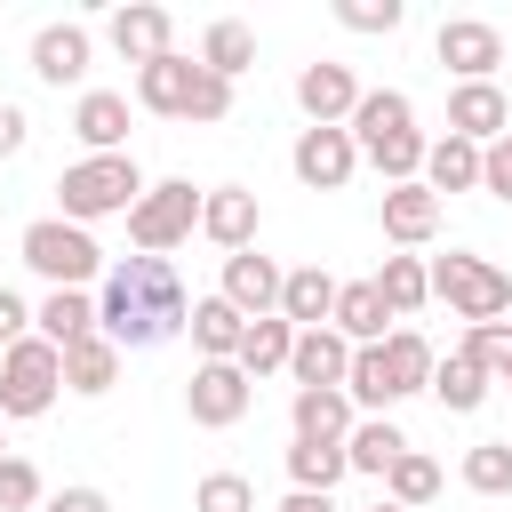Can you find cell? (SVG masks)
Instances as JSON below:
<instances>
[{"instance_id": "obj_1", "label": "cell", "mask_w": 512, "mask_h": 512, "mask_svg": "<svg viewBox=\"0 0 512 512\" xmlns=\"http://www.w3.org/2000/svg\"><path fill=\"white\" fill-rule=\"evenodd\" d=\"M184 280L168 256H128L104 272V296H96V336H112L120 352H144V344H168L184 328Z\"/></svg>"}, {"instance_id": "obj_2", "label": "cell", "mask_w": 512, "mask_h": 512, "mask_svg": "<svg viewBox=\"0 0 512 512\" xmlns=\"http://www.w3.org/2000/svg\"><path fill=\"white\" fill-rule=\"evenodd\" d=\"M432 344L416 336V328H392L384 344H360L352 352V368H344V400H360V408H392V400H408V392H424L432 384Z\"/></svg>"}, {"instance_id": "obj_3", "label": "cell", "mask_w": 512, "mask_h": 512, "mask_svg": "<svg viewBox=\"0 0 512 512\" xmlns=\"http://www.w3.org/2000/svg\"><path fill=\"white\" fill-rule=\"evenodd\" d=\"M136 104L160 120H224L232 112V80H216L200 56H160L136 72Z\"/></svg>"}, {"instance_id": "obj_4", "label": "cell", "mask_w": 512, "mask_h": 512, "mask_svg": "<svg viewBox=\"0 0 512 512\" xmlns=\"http://www.w3.org/2000/svg\"><path fill=\"white\" fill-rule=\"evenodd\" d=\"M56 200H64V224H96V216H128L144 200V176L128 152H88L56 176Z\"/></svg>"}, {"instance_id": "obj_5", "label": "cell", "mask_w": 512, "mask_h": 512, "mask_svg": "<svg viewBox=\"0 0 512 512\" xmlns=\"http://www.w3.org/2000/svg\"><path fill=\"white\" fill-rule=\"evenodd\" d=\"M24 264H32L48 288H88V280L104 272V248L88 240V224L40 216V224H24Z\"/></svg>"}, {"instance_id": "obj_6", "label": "cell", "mask_w": 512, "mask_h": 512, "mask_svg": "<svg viewBox=\"0 0 512 512\" xmlns=\"http://www.w3.org/2000/svg\"><path fill=\"white\" fill-rule=\"evenodd\" d=\"M424 272H432V296H440L448 312H464L472 328H488V320L512 312V280H504L488 256H464V248H456V256H440V264H424Z\"/></svg>"}, {"instance_id": "obj_7", "label": "cell", "mask_w": 512, "mask_h": 512, "mask_svg": "<svg viewBox=\"0 0 512 512\" xmlns=\"http://www.w3.org/2000/svg\"><path fill=\"white\" fill-rule=\"evenodd\" d=\"M56 384H64V352L56 344H40V336L8 344L0 352V424L8 416H48L56 408Z\"/></svg>"}, {"instance_id": "obj_8", "label": "cell", "mask_w": 512, "mask_h": 512, "mask_svg": "<svg viewBox=\"0 0 512 512\" xmlns=\"http://www.w3.org/2000/svg\"><path fill=\"white\" fill-rule=\"evenodd\" d=\"M200 232V192L192 184H144V200L128 208V240L144 248V256H168V248H184Z\"/></svg>"}, {"instance_id": "obj_9", "label": "cell", "mask_w": 512, "mask_h": 512, "mask_svg": "<svg viewBox=\"0 0 512 512\" xmlns=\"http://www.w3.org/2000/svg\"><path fill=\"white\" fill-rule=\"evenodd\" d=\"M248 400H256V384L240 376V360H200L192 384H184V416L208 424V432H232L248 416Z\"/></svg>"}, {"instance_id": "obj_10", "label": "cell", "mask_w": 512, "mask_h": 512, "mask_svg": "<svg viewBox=\"0 0 512 512\" xmlns=\"http://www.w3.org/2000/svg\"><path fill=\"white\" fill-rule=\"evenodd\" d=\"M288 168H296V184H304V192H344V184H352V168H360L352 128H304V136H296V152H288Z\"/></svg>"}, {"instance_id": "obj_11", "label": "cell", "mask_w": 512, "mask_h": 512, "mask_svg": "<svg viewBox=\"0 0 512 512\" xmlns=\"http://www.w3.org/2000/svg\"><path fill=\"white\" fill-rule=\"evenodd\" d=\"M432 48H440V64H448L456 80H488V72L504 64V32H496L488 16H448Z\"/></svg>"}, {"instance_id": "obj_12", "label": "cell", "mask_w": 512, "mask_h": 512, "mask_svg": "<svg viewBox=\"0 0 512 512\" xmlns=\"http://www.w3.org/2000/svg\"><path fill=\"white\" fill-rule=\"evenodd\" d=\"M504 128H512V104H504L496 80H456V88H448V136H464V144L488 152Z\"/></svg>"}, {"instance_id": "obj_13", "label": "cell", "mask_w": 512, "mask_h": 512, "mask_svg": "<svg viewBox=\"0 0 512 512\" xmlns=\"http://www.w3.org/2000/svg\"><path fill=\"white\" fill-rule=\"evenodd\" d=\"M112 48L144 72V64H160V56H176V16L168 8H152V0H136V8H112Z\"/></svg>"}, {"instance_id": "obj_14", "label": "cell", "mask_w": 512, "mask_h": 512, "mask_svg": "<svg viewBox=\"0 0 512 512\" xmlns=\"http://www.w3.org/2000/svg\"><path fill=\"white\" fill-rule=\"evenodd\" d=\"M256 224H264V208H256L248 184H216V192H200V232H208L224 256L256 248Z\"/></svg>"}, {"instance_id": "obj_15", "label": "cell", "mask_w": 512, "mask_h": 512, "mask_svg": "<svg viewBox=\"0 0 512 512\" xmlns=\"http://www.w3.org/2000/svg\"><path fill=\"white\" fill-rule=\"evenodd\" d=\"M344 368H352V344L336 328H296V344H288L296 392H344Z\"/></svg>"}, {"instance_id": "obj_16", "label": "cell", "mask_w": 512, "mask_h": 512, "mask_svg": "<svg viewBox=\"0 0 512 512\" xmlns=\"http://www.w3.org/2000/svg\"><path fill=\"white\" fill-rule=\"evenodd\" d=\"M88 56H96L88 24H40V32H32V72H40L48 88H80V80H88Z\"/></svg>"}, {"instance_id": "obj_17", "label": "cell", "mask_w": 512, "mask_h": 512, "mask_svg": "<svg viewBox=\"0 0 512 512\" xmlns=\"http://www.w3.org/2000/svg\"><path fill=\"white\" fill-rule=\"evenodd\" d=\"M296 104H304V120L312 128H336V120H352V104H360V80H352V64H304L296 72Z\"/></svg>"}, {"instance_id": "obj_18", "label": "cell", "mask_w": 512, "mask_h": 512, "mask_svg": "<svg viewBox=\"0 0 512 512\" xmlns=\"http://www.w3.org/2000/svg\"><path fill=\"white\" fill-rule=\"evenodd\" d=\"M240 320H264V312H280V264L272 256H256V248H240V256H224V288H216Z\"/></svg>"}, {"instance_id": "obj_19", "label": "cell", "mask_w": 512, "mask_h": 512, "mask_svg": "<svg viewBox=\"0 0 512 512\" xmlns=\"http://www.w3.org/2000/svg\"><path fill=\"white\" fill-rule=\"evenodd\" d=\"M336 272H320V264H296V272H280V320L288 328H328V312H336Z\"/></svg>"}, {"instance_id": "obj_20", "label": "cell", "mask_w": 512, "mask_h": 512, "mask_svg": "<svg viewBox=\"0 0 512 512\" xmlns=\"http://www.w3.org/2000/svg\"><path fill=\"white\" fill-rule=\"evenodd\" d=\"M432 232H440V200H432L424 184H384V240L424 248Z\"/></svg>"}, {"instance_id": "obj_21", "label": "cell", "mask_w": 512, "mask_h": 512, "mask_svg": "<svg viewBox=\"0 0 512 512\" xmlns=\"http://www.w3.org/2000/svg\"><path fill=\"white\" fill-rule=\"evenodd\" d=\"M384 320H392V312H384L376 280H344V288H336V312H328V328H336L352 352H360V344H384Z\"/></svg>"}, {"instance_id": "obj_22", "label": "cell", "mask_w": 512, "mask_h": 512, "mask_svg": "<svg viewBox=\"0 0 512 512\" xmlns=\"http://www.w3.org/2000/svg\"><path fill=\"white\" fill-rule=\"evenodd\" d=\"M72 136H80L88 152H120V136H128V96H120V88H80Z\"/></svg>"}, {"instance_id": "obj_23", "label": "cell", "mask_w": 512, "mask_h": 512, "mask_svg": "<svg viewBox=\"0 0 512 512\" xmlns=\"http://www.w3.org/2000/svg\"><path fill=\"white\" fill-rule=\"evenodd\" d=\"M432 200L440 192H480V144H464V136H440V144H424V176H416Z\"/></svg>"}, {"instance_id": "obj_24", "label": "cell", "mask_w": 512, "mask_h": 512, "mask_svg": "<svg viewBox=\"0 0 512 512\" xmlns=\"http://www.w3.org/2000/svg\"><path fill=\"white\" fill-rule=\"evenodd\" d=\"M32 320H40V344L64 352V344L96 336V296H88V288H48V304H40Z\"/></svg>"}, {"instance_id": "obj_25", "label": "cell", "mask_w": 512, "mask_h": 512, "mask_svg": "<svg viewBox=\"0 0 512 512\" xmlns=\"http://www.w3.org/2000/svg\"><path fill=\"white\" fill-rule=\"evenodd\" d=\"M184 328H192V352H200V360H232L240 336H248V320H240L224 296H200V304L184 312Z\"/></svg>"}, {"instance_id": "obj_26", "label": "cell", "mask_w": 512, "mask_h": 512, "mask_svg": "<svg viewBox=\"0 0 512 512\" xmlns=\"http://www.w3.org/2000/svg\"><path fill=\"white\" fill-rule=\"evenodd\" d=\"M64 384L88 392V400L112 392V384H120V344H112V336H80V344H64Z\"/></svg>"}, {"instance_id": "obj_27", "label": "cell", "mask_w": 512, "mask_h": 512, "mask_svg": "<svg viewBox=\"0 0 512 512\" xmlns=\"http://www.w3.org/2000/svg\"><path fill=\"white\" fill-rule=\"evenodd\" d=\"M200 64H208L216 80H240V72L256 64V32H248L240 16H216V24L200 32Z\"/></svg>"}, {"instance_id": "obj_28", "label": "cell", "mask_w": 512, "mask_h": 512, "mask_svg": "<svg viewBox=\"0 0 512 512\" xmlns=\"http://www.w3.org/2000/svg\"><path fill=\"white\" fill-rule=\"evenodd\" d=\"M288 344H296V328L280 320V312H264V320H248V336H240V376L256 384V376H272V368H288Z\"/></svg>"}, {"instance_id": "obj_29", "label": "cell", "mask_w": 512, "mask_h": 512, "mask_svg": "<svg viewBox=\"0 0 512 512\" xmlns=\"http://www.w3.org/2000/svg\"><path fill=\"white\" fill-rule=\"evenodd\" d=\"M400 448H408V432H400L392 416H368V424H352V432H344V464H352V472H376V480L392 472V456H400Z\"/></svg>"}, {"instance_id": "obj_30", "label": "cell", "mask_w": 512, "mask_h": 512, "mask_svg": "<svg viewBox=\"0 0 512 512\" xmlns=\"http://www.w3.org/2000/svg\"><path fill=\"white\" fill-rule=\"evenodd\" d=\"M432 392H440L448 416H472V408L488 400V368L464 360V352H448V360H432Z\"/></svg>"}, {"instance_id": "obj_31", "label": "cell", "mask_w": 512, "mask_h": 512, "mask_svg": "<svg viewBox=\"0 0 512 512\" xmlns=\"http://www.w3.org/2000/svg\"><path fill=\"white\" fill-rule=\"evenodd\" d=\"M288 416H296V440H336L344 448V432H352V400L344 392H296Z\"/></svg>"}, {"instance_id": "obj_32", "label": "cell", "mask_w": 512, "mask_h": 512, "mask_svg": "<svg viewBox=\"0 0 512 512\" xmlns=\"http://www.w3.org/2000/svg\"><path fill=\"white\" fill-rule=\"evenodd\" d=\"M392 128H416V104H408L400 88H360V104H352V144H360V136H392Z\"/></svg>"}, {"instance_id": "obj_33", "label": "cell", "mask_w": 512, "mask_h": 512, "mask_svg": "<svg viewBox=\"0 0 512 512\" xmlns=\"http://www.w3.org/2000/svg\"><path fill=\"white\" fill-rule=\"evenodd\" d=\"M376 296H384V312H392V320H408V312L432 296V272H424L416 256H384V272H376Z\"/></svg>"}, {"instance_id": "obj_34", "label": "cell", "mask_w": 512, "mask_h": 512, "mask_svg": "<svg viewBox=\"0 0 512 512\" xmlns=\"http://www.w3.org/2000/svg\"><path fill=\"white\" fill-rule=\"evenodd\" d=\"M344 472H352V464H344V448H336V440H296V448H288V480H296V488H312V496H328Z\"/></svg>"}, {"instance_id": "obj_35", "label": "cell", "mask_w": 512, "mask_h": 512, "mask_svg": "<svg viewBox=\"0 0 512 512\" xmlns=\"http://www.w3.org/2000/svg\"><path fill=\"white\" fill-rule=\"evenodd\" d=\"M384 496H392V504H408V512H416V504H432V496H440V464H432L424 448H400V456H392V472H384Z\"/></svg>"}, {"instance_id": "obj_36", "label": "cell", "mask_w": 512, "mask_h": 512, "mask_svg": "<svg viewBox=\"0 0 512 512\" xmlns=\"http://www.w3.org/2000/svg\"><path fill=\"white\" fill-rule=\"evenodd\" d=\"M464 488L472 496H512V440H472L464 448Z\"/></svg>"}, {"instance_id": "obj_37", "label": "cell", "mask_w": 512, "mask_h": 512, "mask_svg": "<svg viewBox=\"0 0 512 512\" xmlns=\"http://www.w3.org/2000/svg\"><path fill=\"white\" fill-rule=\"evenodd\" d=\"M192 512H256V480L248 472H200Z\"/></svg>"}, {"instance_id": "obj_38", "label": "cell", "mask_w": 512, "mask_h": 512, "mask_svg": "<svg viewBox=\"0 0 512 512\" xmlns=\"http://www.w3.org/2000/svg\"><path fill=\"white\" fill-rule=\"evenodd\" d=\"M464 360H480L488 368V384H496V368L512 360V336H504V320H488V328H464V344H456Z\"/></svg>"}, {"instance_id": "obj_39", "label": "cell", "mask_w": 512, "mask_h": 512, "mask_svg": "<svg viewBox=\"0 0 512 512\" xmlns=\"http://www.w3.org/2000/svg\"><path fill=\"white\" fill-rule=\"evenodd\" d=\"M40 504V472L24 456H0V512H32Z\"/></svg>"}, {"instance_id": "obj_40", "label": "cell", "mask_w": 512, "mask_h": 512, "mask_svg": "<svg viewBox=\"0 0 512 512\" xmlns=\"http://www.w3.org/2000/svg\"><path fill=\"white\" fill-rule=\"evenodd\" d=\"M336 24L344 32H400V0H344Z\"/></svg>"}, {"instance_id": "obj_41", "label": "cell", "mask_w": 512, "mask_h": 512, "mask_svg": "<svg viewBox=\"0 0 512 512\" xmlns=\"http://www.w3.org/2000/svg\"><path fill=\"white\" fill-rule=\"evenodd\" d=\"M480 192H496V200H512V128L480 152Z\"/></svg>"}, {"instance_id": "obj_42", "label": "cell", "mask_w": 512, "mask_h": 512, "mask_svg": "<svg viewBox=\"0 0 512 512\" xmlns=\"http://www.w3.org/2000/svg\"><path fill=\"white\" fill-rule=\"evenodd\" d=\"M24 328H32V304H24L16 288H0V352H8V344H24Z\"/></svg>"}, {"instance_id": "obj_43", "label": "cell", "mask_w": 512, "mask_h": 512, "mask_svg": "<svg viewBox=\"0 0 512 512\" xmlns=\"http://www.w3.org/2000/svg\"><path fill=\"white\" fill-rule=\"evenodd\" d=\"M48 512H112V496L104 488H64V496H48Z\"/></svg>"}, {"instance_id": "obj_44", "label": "cell", "mask_w": 512, "mask_h": 512, "mask_svg": "<svg viewBox=\"0 0 512 512\" xmlns=\"http://www.w3.org/2000/svg\"><path fill=\"white\" fill-rule=\"evenodd\" d=\"M8 152H24V112L0 96V160H8Z\"/></svg>"}, {"instance_id": "obj_45", "label": "cell", "mask_w": 512, "mask_h": 512, "mask_svg": "<svg viewBox=\"0 0 512 512\" xmlns=\"http://www.w3.org/2000/svg\"><path fill=\"white\" fill-rule=\"evenodd\" d=\"M280 512H336V496H312V488H288Z\"/></svg>"}, {"instance_id": "obj_46", "label": "cell", "mask_w": 512, "mask_h": 512, "mask_svg": "<svg viewBox=\"0 0 512 512\" xmlns=\"http://www.w3.org/2000/svg\"><path fill=\"white\" fill-rule=\"evenodd\" d=\"M496 384H504V392H512V360H504V368H496Z\"/></svg>"}, {"instance_id": "obj_47", "label": "cell", "mask_w": 512, "mask_h": 512, "mask_svg": "<svg viewBox=\"0 0 512 512\" xmlns=\"http://www.w3.org/2000/svg\"><path fill=\"white\" fill-rule=\"evenodd\" d=\"M368 512H408V504H392V496H384V504H368Z\"/></svg>"}, {"instance_id": "obj_48", "label": "cell", "mask_w": 512, "mask_h": 512, "mask_svg": "<svg viewBox=\"0 0 512 512\" xmlns=\"http://www.w3.org/2000/svg\"><path fill=\"white\" fill-rule=\"evenodd\" d=\"M504 336H512V320H504Z\"/></svg>"}, {"instance_id": "obj_49", "label": "cell", "mask_w": 512, "mask_h": 512, "mask_svg": "<svg viewBox=\"0 0 512 512\" xmlns=\"http://www.w3.org/2000/svg\"><path fill=\"white\" fill-rule=\"evenodd\" d=\"M0 456H8V440H0Z\"/></svg>"}]
</instances>
